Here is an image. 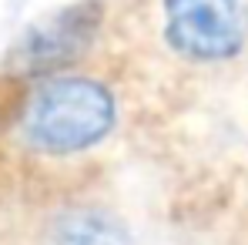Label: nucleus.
<instances>
[{
    "label": "nucleus",
    "instance_id": "1",
    "mask_svg": "<svg viewBox=\"0 0 248 245\" xmlns=\"http://www.w3.org/2000/svg\"><path fill=\"white\" fill-rule=\"evenodd\" d=\"M24 138L47 155L94 148L114 128V98L91 78H47L24 108Z\"/></svg>",
    "mask_w": 248,
    "mask_h": 245
},
{
    "label": "nucleus",
    "instance_id": "2",
    "mask_svg": "<svg viewBox=\"0 0 248 245\" xmlns=\"http://www.w3.org/2000/svg\"><path fill=\"white\" fill-rule=\"evenodd\" d=\"M242 0H165V37L188 61H225L245 44Z\"/></svg>",
    "mask_w": 248,
    "mask_h": 245
},
{
    "label": "nucleus",
    "instance_id": "3",
    "mask_svg": "<svg viewBox=\"0 0 248 245\" xmlns=\"http://www.w3.org/2000/svg\"><path fill=\"white\" fill-rule=\"evenodd\" d=\"M101 24V3L87 0V3H74L54 17H47L41 27L31 31V37L20 47V57L27 67H50L61 64L74 54L87 50V44L94 37Z\"/></svg>",
    "mask_w": 248,
    "mask_h": 245
},
{
    "label": "nucleus",
    "instance_id": "4",
    "mask_svg": "<svg viewBox=\"0 0 248 245\" xmlns=\"http://www.w3.org/2000/svg\"><path fill=\"white\" fill-rule=\"evenodd\" d=\"M44 245H131V239L104 208H67L50 222Z\"/></svg>",
    "mask_w": 248,
    "mask_h": 245
}]
</instances>
